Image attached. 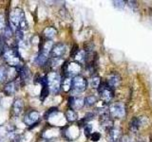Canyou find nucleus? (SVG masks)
Wrapping results in <instances>:
<instances>
[{
	"mask_svg": "<svg viewBox=\"0 0 152 142\" xmlns=\"http://www.w3.org/2000/svg\"><path fill=\"white\" fill-rule=\"evenodd\" d=\"M10 26H11L12 30H24L28 28V23L25 18V13H24L23 9L20 8H15L12 9L11 13H10Z\"/></svg>",
	"mask_w": 152,
	"mask_h": 142,
	"instance_id": "1",
	"label": "nucleus"
},
{
	"mask_svg": "<svg viewBox=\"0 0 152 142\" xmlns=\"http://www.w3.org/2000/svg\"><path fill=\"white\" fill-rule=\"evenodd\" d=\"M2 55L5 62L11 66L18 67L19 65H22L21 64V56L17 50V47L11 46L9 47L7 46H4L2 50Z\"/></svg>",
	"mask_w": 152,
	"mask_h": 142,
	"instance_id": "2",
	"label": "nucleus"
},
{
	"mask_svg": "<svg viewBox=\"0 0 152 142\" xmlns=\"http://www.w3.org/2000/svg\"><path fill=\"white\" fill-rule=\"evenodd\" d=\"M48 87L50 89V92L56 95L59 93L61 88V75L59 73L55 72V71H50L48 75L46 76Z\"/></svg>",
	"mask_w": 152,
	"mask_h": 142,
	"instance_id": "3",
	"label": "nucleus"
},
{
	"mask_svg": "<svg viewBox=\"0 0 152 142\" xmlns=\"http://www.w3.org/2000/svg\"><path fill=\"white\" fill-rule=\"evenodd\" d=\"M98 93L100 95V98L104 102H109L114 97V92L113 89L107 86V84L106 83H104L100 84V86L98 87Z\"/></svg>",
	"mask_w": 152,
	"mask_h": 142,
	"instance_id": "4",
	"label": "nucleus"
},
{
	"mask_svg": "<svg viewBox=\"0 0 152 142\" xmlns=\"http://www.w3.org/2000/svg\"><path fill=\"white\" fill-rule=\"evenodd\" d=\"M108 113L110 117L115 118H123L126 116V108L124 104L120 102L112 103L108 108Z\"/></svg>",
	"mask_w": 152,
	"mask_h": 142,
	"instance_id": "5",
	"label": "nucleus"
},
{
	"mask_svg": "<svg viewBox=\"0 0 152 142\" xmlns=\"http://www.w3.org/2000/svg\"><path fill=\"white\" fill-rule=\"evenodd\" d=\"M40 120V114L36 110H31L28 112L24 117V123L27 126H31V128L37 126Z\"/></svg>",
	"mask_w": 152,
	"mask_h": 142,
	"instance_id": "6",
	"label": "nucleus"
},
{
	"mask_svg": "<svg viewBox=\"0 0 152 142\" xmlns=\"http://www.w3.org/2000/svg\"><path fill=\"white\" fill-rule=\"evenodd\" d=\"M88 80L83 76L78 75L71 80V88L74 89L77 92H83L87 89Z\"/></svg>",
	"mask_w": 152,
	"mask_h": 142,
	"instance_id": "7",
	"label": "nucleus"
},
{
	"mask_svg": "<svg viewBox=\"0 0 152 142\" xmlns=\"http://www.w3.org/2000/svg\"><path fill=\"white\" fill-rule=\"evenodd\" d=\"M66 51V46L63 43H58L53 46V47L51 49V51L50 55L51 56L52 59H60L62 58Z\"/></svg>",
	"mask_w": 152,
	"mask_h": 142,
	"instance_id": "8",
	"label": "nucleus"
},
{
	"mask_svg": "<svg viewBox=\"0 0 152 142\" xmlns=\"http://www.w3.org/2000/svg\"><path fill=\"white\" fill-rule=\"evenodd\" d=\"M106 83L107 84V86L110 87L111 89H114V88L118 87L119 85H120V83H121V77H120V75H118L117 73H112L107 78V80Z\"/></svg>",
	"mask_w": 152,
	"mask_h": 142,
	"instance_id": "9",
	"label": "nucleus"
},
{
	"mask_svg": "<svg viewBox=\"0 0 152 142\" xmlns=\"http://www.w3.org/2000/svg\"><path fill=\"white\" fill-rule=\"evenodd\" d=\"M85 105L84 103V99L82 98H75V97H70L69 99V106L72 110H78L81 109Z\"/></svg>",
	"mask_w": 152,
	"mask_h": 142,
	"instance_id": "10",
	"label": "nucleus"
},
{
	"mask_svg": "<svg viewBox=\"0 0 152 142\" xmlns=\"http://www.w3.org/2000/svg\"><path fill=\"white\" fill-rule=\"evenodd\" d=\"M23 109H24V101H22V99H14V101L12 103V115L15 116V117H18L22 113Z\"/></svg>",
	"mask_w": 152,
	"mask_h": 142,
	"instance_id": "11",
	"label": "nucleus"
},
{
	"mask_svg": "<svg viewBox=\"0 0 152 142\" xmlns=\"http://www.w3.org/2000/svg\"><path fill=\"white\" fill-rule=\"evenodd\" d=\"M17 88H18V85L15 83V80H14V82H9L4 85L3 92L5 93L6 96H12V94L15 93Z\"/></svg>",
	"mask_w": 152,
	"mask_h": 142,
	"instance_id": "12",
	"label": "nucleus"
},
{
	"mask_svg": "<svg viewBox=\"0 0 152 142\" xmlns=\"http://www.w3.org/2000/svg\"><path fill=\"white\" fill-rule=\"evenodd\" d=\"M57 34V30L53 27H47L44 31H43V36H44L47 40L51 41Z\"/></svg>",
	"mask_w": 152,
	"mask_h": 142,
	"instance_id": "13",
	"label": "nucleus"
},
{
	"mask_svg": "<svg viewBox=\"0 0 152 142\" xmlns=\"http://www.w3.org/2000/svg\"><path fill=\"white\" fill-rule=\"evenodd\" d=\"M141 125H142V118L141 117H133L132 120L130 121L129 129L131 132L135 133L140 129Z\"/></svg>",
	"mask_w": 152,
	"mask_h": 142,
	"instance_id": "14",
	"label": "nucleus"
},
{
	"mask_svg": "<svg viewBox=\"0 0 152 142\" xmlns=\"http://www.w3.org/2000/svg\"><path fill=\"white\" fill-rule=\"evenodd\" d=\"M87 58H88V53L85 50H79L77 52V54L74 56L75 62L80 64L86 63V62H87Z\"/></svg>",
	"mask_w": 152,
	"mask_h": 142,
	"instance_id": "15",
	"label": "nucleus"
},
{
	"mask_svg": "<svg viewBox=\"0 0 152 142\" xmlns=\"http://www.w3.org/2000/svg\"><path fill=\"white\" fill-rule=\"evenodd\" d=\"M65 117H66V120L69 122H74L78 120L77 113H76L74 110H72V109H69V110H66L65 113Z\"/></svg>",
	"mask_w": 152,
	"mask_h": 142,
	"instance_id": "16",
	"label": "nucleus"
},
{
	"mask_svg": "<svg viewBox=\"0 0 152 142\" xmlns=\"http://www.w3.org/2000/svg\"><path fill=\"white\" fill-rule=\"evenodd\" d=\"M121 137V130L118 129V128H112V129L109 130V138L111 141L116 142L119 138Z\"/></svg>",
	"mask_w": 152,
	"mask_h": 142,
	"instance_id": "17",
	"label": "nucleus"
},
{
	"mask_svg": "<svg viewBox=\"0 0 152 142\" xmlns=\"http://www.w3.org/2000/svg\"><path fill=\"white\" fill-rule=\"evenodd\" d=\"M49 57H48V55L42 53V52H39V54H38V56L35 58L34 60V63L37 64V65H45L46 63L48 61H49Z\"/></svg>",
	"mask_w": 152,
	"mask_h": 142,
	"instance_id": "18",
	"label": "nucleus"
},
{
	"mask_svg": "<svg viewBox=\"0 0 152 142\" xmlns=\"http://www.w3.org/2000/svg\"><path fill=\"white\" fill-rule=\"evenodd\" d=\"M89 84L90 86L94 89H98V87L100 86V84H101V78L99 77V76H92L91 79L89 80Z\"/></svg>",
	"mask_w": 152,
	"mask_h": 142,
	"instance_id": "19",
	"label": "nucleus"
},
{
	"mask_svg": "<svg viewBox=\"0 0 152 142\" xmlns=\"http://www.w3.org/2000/svg\"><path fill=\"white\" fill-rule=\"evenodd\" d=\"M12 37V30L11 26H10V24H7L6 27H5L4 30H3V36L2 38L5 40H9L11 39V38Z\"/></svg>",
	"mask_w": 152,
	"mask_h": 142,
	"instance_id": "20",
	"label": "nucleus"
},
{
	"mask_svg": "<svg viewBox=\"0 0 152 142\" xmlns=\"http://www.w3.org/2000/svg\"><path fill=\"white\" fill-rule=\"evenodd\" d=\"M61 87H63L65 91L68 92L71 88V79L69 77H65L61 82Z\"/></svg>",
	"mask_w": 152,
	"mask_h": 142,
	"instance_id": "21",
	"label": "nucleus"
},
{
	"mask_svg": "<svg viewBox=\"0 0 152 142\" xmlns=\"http://www.w3.org/2000/svg\"><path fill=\"white\" fill-rule=\"evenodd\" d=\"M97 102V98L95 96H88L84 99V103L86 106L88 107H91L93 106L95 103Z\"/></svg>",
	"mask_w": 152,
	"mask_h": 142,
	"instance_id": "22",
	"label": "nucleus"
},
{
	"mask_svg": "<svg viewBox=\"0 0 152 142\" xmlns=\"http://www.w3.org/2000/svg\"><path fill=\"white\" fill-rule=\"evenodd\" d=\"M50 95V89L48 87V85H42V91L40 95V99L41 101H45L46 98Z\"/></svg>",
	"mask_w": 152,
	"mask_h": 142,
	"instance_id": "23",
	"label": "nucleus"
},
{
	"mask_svg": "<svg viewBox=\"0 0 152 142\" xmlns=\"http://www.w3.org/2000/svg\"><path fill=\"white\" fill-rule=\"evenodd\" d=\"M8 77V70L5 66H0V83L7 80Z\"/></svg>",
	"mask_w": 152,
	"mask_h": 142,
	"instance_id": "24",
	"label": "nucleus"
},
{
	"mask_svg": "<svg viewBox=\"0 0 152 142\" xmlns=\"http://www.w3.org/2000/svg\"><path fill=\"white\" fill-rule=\"evenodd\" d=\"M58 108L57 107H52V108H50L49 110H48L46 113H45V115H44V118L45 120H48L49 117H50L51 116H53L54 114L56 113H58Z\"/></svg>",
	"mask_w": 152,
	"mask_h": 142,
	"instance_id": "25",
	"label": "nucleus"
},
{
	"mask_svg": "<svg viewBox=\"0 0 152 142\" xmlns=\"http://www.w3.org/2000/svg\"><path fill=\"white\" fill-rule=\"evenodd\" d=\"M15 40H16V42L17 43H23V41H24V33H23V31L22 30H15Z\"/></svg>",
	"mask_w": 152,
	"mask_h": 142,
	"instance_id": "26",
	"label": "nucleus"
},
{
	"mask_svg": "<svg viewBox=\"0 0 152 142\" xmlns=\"http://www.w3.org/2000/svg\"><path fill=\"white\" fill-rule=\"evenodd\" d=\"M89 138H90V140L93 141V142H97V141L100 140V138H101V134H100V133H98V132L92 133V134L90 135Z\"/></svg>",
	"mask_w": 152,
	"mask_h": 142,
	"instance_id": "27",
	"label": "nucleus"
},
{
	"mask_svg": "<svg viewBox=\"0 0 152 142\" xmlns=\"http://www.w3.org/2000/svg\"><path fill=\"white\" fill-rule=\"evenodd\" d=\"M113 6L115 8H118V9H123L124 7L126 6V1H123V0H117V1H113Z\"/></svg>",
	"mask_w": 152,
	"mask_h": 142,
	"instance_id": "28",
	"label": "nucleus"
},
{
	"mask_svg": "<svg viewBox=\"0 0 152 142\" xmlns=\"http://www.w3.org/2000/svg\"><path fill=\"white\" fill-rule=\"evenodd\" d=\"M91 131H92V126L90 124H87L84 127V132H85V135L87 137L90 136V135H91Z\"/></svg>",
	"mask_w": 152,
	"mask_h": 142,
	"instance_id": "29",
	"label": "nucleus"
},
{
	"mask_svg": "<svg viewBox=\"0 0 152 142\" xmlns=\"http://www.w3.org/2000/svg\"><path fill=\"white\" fill-rule=\"evenodd\" d=\"M6 20H5V17L3 14L0 13V32L4 30L5 27H6Z\"/></svg>",
	"mask_w": 152,
	"mask_h": 142,
	"instance_id": "30",
	"label": "nucleus"
},
{
	"mask_svg": "<svg viewBox=\"0 0 152 142\" xmlns=\"http://www.w3.org/2000/svg\"><path fill=\"white\" fill-rule=\"evenodd\" d=\"M79 47L77 45H74V46H72V49H71V52H70V56L72 57V58H74V56L77 54V52L79 51Z\"/></svg>",
	"mask_w": 152,
	"mask_h": 142,
	"instance_id": "31",
	"label": "nucleus"
},
{
	"mask_svg": "<svg viewBox=\"0 0 152 142\" xmlns=\"http://www.w3.org/2000/svg\"><path fill=\"white\" fill-rule=\"evenodd\" d=\"M127 3H128V6L131 7L133 9H134V11H135V9L138 8V3H137V2H135V1H128Z\"/></svg>",
	"mask_w": 152,
	"mask_h": 142,
	"instance_id": "32",
	"label": "nucleus"
},
{
	"mask_svg": "<svg viewBox=\"0 0 152 142\" xmlns=\"http://www.w3.org/2000/svg\"><path fill=\"white\" fill-rule=\"evenodd\" d=\"M128 142H133V141H128Z\"/></svg>",
	"mask_w": 152,
	"mask_h": 142,
	"instance_id": "33",
	"label": "nucleus"
}]
</instances>
